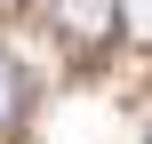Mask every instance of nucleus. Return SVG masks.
<instances>
[{"instance_id":"nucleus-1","label":"nucleus","mask_w":152,"mask_h":144,"mask_svg":"<svg viewBox=\"0 0 152 144\" xmlns=\"http://www.w3.org/2000/svg\"><path fill=\"white\" fill-rule=\"evenodd\" d=\"M40 16H48V32H56L64 48H80V56L112 48V32H120V0H40Z\"/></svg>"},{"instance_id":"nucleus-2","label":"nucleus","mask_w":152,"mask_h":144,"mask_svg":"<svg viewBox=\"0 0 152 144\" xmlns=\"http://www.w3.org/2000/svg\"><path fill=\"white\" fill-rule=\"evenodd\" d=\"M24 104H32V88H24V64L0 48V136H16V128H24Z\"/></svg>"},{"instance_id":"nucleus-3","label":"nucleus","mask_w":152,"mask_h":144,"mask_svg":"<svg viewBox=\"0 0 152 144\" xmlns=\"http://www.w3.org/2000/svg\"><path fill=\"white\" fill-rule=\"evenodd\" d=\"M144 144H152V136H144Z\"/></svg>"}]
</instances>
